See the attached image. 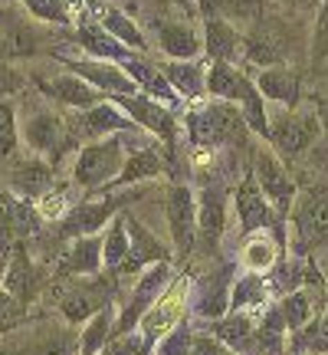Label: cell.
Returning <instances> with one entry per match:
<instances>
[{
  "label": "cell",
  "instance_id": "f6af8a7d",
  "mask_svg": "<svg viewBox=\"0 0 328 355\" xmlns=\"http://www.w3.org/2000/svg\"><path fill=\"white\" fill-rule=\"evenodd\" d=\"M20 89H26V76L24 73H17L13 66L0 63V99H3V96H13V92H20Z\"/></svg>",
  "mask_w": 328,
  "mask_h": 355
},
{
  "label": "cell",
  "instance_id": "d4e9b609",
  "mask_svg": "<svg viewBox=\"0 0 328 355\" xmlns=\"http://www.w3.org/2000/svg\"><path fill=\"white\" fill-rule=\"evenodd\" d=\"M109 306V300H102V293L95 290V286H89V283H79L76 290H69L63 296V303H60V309H63L66 322H89V319L95 316V313H102Z\"/></svg>",
  "mask_w": 328,
  "mask_h": 355
},
{
  "label": "cell",
  "instance_id": "4dcf8cb0",
  "mask_svg": "<svg viewBox=\"0 0 328 355\" xmlns=\"http://www.w3.org/2000/svg\"><path fill=\"white\" fill-rule=\"evenodd\" d=\"M279 316L286 322V332H302L305 326H312L316 319V300H312V290H292L282 303H279Z\"/></svg>",
  "mask_w": 328,
  "mask_h": 355
},
{
  "label": "cell",
  "instance_id": "2e32d148",
  "mask_svg": "<svg viewBox=\"0 0 328 355\" xmlns=\"http://www.w3.org/2000/svg\"><path fill=\"white\" fill-rule=\"evenodd\" d=\"M256 89H259V96H266L269 102H276V105H295L299 102V76L292 73L289 66H266L256 73Z\"/></svg>",
  "mask_w": 328,
  "mask_h": 355
},
{
  "label": "cell",
  "instance_id": "836d02e7",
  "mask_svg": "<svg viewBox=\"0 0 328 355\" xmlns=\"http://www.w3.org/2000/svg\"><path fill=\"white\" fill-rule=\"evenodd\" d=\"M37 270H33V263L26 260L24 254L13 257V263L7 266V273H3V283H7V293L10 296H17L20 303H26V300H33V293L39 290L37 283Z\"/></svg>",
  "mask_w": 328,
  "mask_h": 355
},
{
  "label": "cell",
  "instance_id": "60d3db41",
  "mask_svg": "<svg viewBox=\"0 0 328 355\" xmlns=\"http://www.w3.org/2000/svg\"><path fill=\"white\" fill-rule=\"evenodd\" d=\"M76 204H69V188H46L39 194V214L43 217H66Z\"/></svg>",
  "mask_w": 328,
  "mask_h": 355
},
{
  "label": "cell",
  "instance_id": "603a6c76",
  "mask_svg": "<svg viewBox=\"0 0 328 355\" xmlns=\"http://www.w3.org/2000/svg\"><path fill=\"white\" fill-rule=\"evenodd\" d=\"M269 300V286H266L263 273H243L240 279H233L230 286V313H256L263 309Z\"/></svg>",
  "mask_w": 328,
  "mask_h": 355
},
{
  "label": "cell",
  "instance_id": "816d5d0a",
  "mask_svg": "<svg viewBox=\"0 0 328 355\" xmlns=\"http://www.w3.org/2000/svg\"><path fill=\"white\" fill-rule=\"evenodd\" d=\"M3 273H7V257L0 254V283H3Z\"/></svg>",
  "mask_w": 328,
  "mask_h": 355
},
{
  "label": "cell",
  "instance_id": "83f0119b",
  "mask_svg": "<svg viewBox=\"0 0 328 355\" xmlns=\"http://www.w3.org/2000/svg\"><path fill=\"white\" fill-rule=\"evenodd\" d=\"M233 102H240V115L246 128L250 132H259V135H269V115H266V105H263V96H259V89L256 83L243 76L237 92H233Z\"/></svg>",
  "mask_w": 328,
  "mask_h": 355
},
{
  "label": "cell",
  "instance_id": "7c38bea8",
  "mask_svg": "<svg viewBox=\"0 0 328 355\" xmlns=\"http://www.w3.org/2000/svg\"><path fill=\"white\" fill-rule=\"evenodd\" d=\"M69 69H76L79 79H86L89 86H95L99 92H109V96H135L138 92L135 79L128 76L115 60H82V63L73 60Z\"/></svg>",
  "mask_w": 328,
  "mask_h": 355
},
{
  "label": "cell",
  "instance_id": "ee69618b",
  "mask_svg": "<svg viewBox=\"0 0 328 355\" xmlns=\"http://www.w3.org/2000/svg\"><path fill=\"white\" fill-rule=\"evenodd\" d=\"M17 145V132H13V109L7 102H0V155H10Z\"/></svg>",
  "mask_w": 328,
  "mask_h": 355
},
{
  "label": "cell",
  "instance_id": "277c9868",
  "mask_svg": "<svg viewBox=\"0 0 328 355\" xmlns=\"http://www.w3.org/2000/svg\"><path fill=\"white\" fill-rule=\"evenodd\" d=\"M167 283H171V266H167V260H158V263L148 266L138 277V283H135L131 296L125 300V306H122L118 316H115V336H125V332L138 329L141 316H145L154 306V300L167 290Z\"/></svg>",
  "mask_w": 328,
  "mask_h": 355
},
{
  "label": "cell",
  "instance_id": "484cf974",
  "mask_svg": "<svg viewBox=\"0 0 328 355\" xmlns=\"http://www.w3.org/2000/svg\"><path fill=\"white\" fill-rule=\"evenodd\" d=\"M0 46L7 56H33L39 46V37L37 30L26 24L24 17H10V13H3V20H0Z\"/></svg>",
  "mask_w": 328,
  "mask_h": 355
},
{
  "label": "cell",
  "instance_id": "9a60e30c",
  "mask_svg": "<svg viewBox=\"0 0 328 355\" xmlns=\"http://www.w3.org/2000/svg\"><path fill=\"white\" fill-rule=\"evenodd\" d=\"M43 92L56 99L60 105L66 109H76V112H86L92 105H99L102 102V92L95 86H89L86 79L79 76H69V73H60V76H53L50 83H43Z\"/></svg>",
  "mask_w": 328,
  "mask_h": 355
},
{
  "label": "cell",
  "instance_id": "ab89813d",
  "mask_svg": "<svg viewBox=\"0 0 328 355\" xmlns=\"http://www.w3.org/2000/svg\"><path fill=\"white\" fill-rule=\"evenodd\" d=\"M17 181H20V188L26 194H33V191H46L53 181V171L43 162H26L20 171H17Z\"/></svg>",
  "mask_w": 328,
  "mask_h": 355
},
{
  "label": "cell",
  "instance_id": "7402d4cb",
  "mask_svg": "<svg viewBox=\"0 0 328 355\" xmlns=\"http://www.w3.org/2000/svg\"><path fill=\"white\" fill-rule=\"evenodd\" d=\"M253 332H256L253 313H230V316H220L210 322V336L227 345L230 352H243L253 343Z\"/></svg>",
  "mask_w": 328,
  "mask_h": 355
},
{
  "label": "cell",
  "instance_id": "4316f807",
  "mask_svg": "<svg viewBox=\"0 0 328 355\" xmlns=\"http://www.w3.org/2000/svg\"><path fill=\"white\" fill-rule=\"evenodd\" d=\"M164 79L171 83L177 96H184V99H197L203 89V76H207V69L201 63H194V60H171V63H164Z\"/></svg>",
  "mask_w": 328,
  "mask_h": 355
},
{
  "label": "cell",
  "instance_id": "6da1fadb",
  "mask_svg": "<svg viewBox=\"0 0 328 355\" xmlns=\"http://www.w3.org/2000/svg\"><path fill=\"white\" fill-rule=\"evenodd\" d=\"M125 132L109 135V139L89 141L86 148H79L76 165H73V184L76 188H102L122 175L125 168Z\"/></svg>",
  "mask_w": 328,
  "mask_h": 355
},
{
  "label": "cell",
  "instance_id": "74e56055",
  "mask_svg": "<svg viewBox=\"0 0 328 355\" xmlns=\"http://www.w3.org/2000/svg\"><path fill=\"white\" fill-rule=\"evenodd\" d=\"M190 349H194V329L188 322H181L154 345V355H190Z\"/></svg>",
  "mask_w": 328,
  "mask_h": 355
},
{
  "label": "cell",
  "instance_id": "5b68a950",
  "mask_svg": "<svg viewBox=\"0 0 328 355\" xmlns=\"http://www.w3.org/2000/svg\"><path fill=\"white\" fill-rule=\"evenodd\" d=\"M164 217H167V230L171 241L181 254H190L194 237H197V198L188 184H171L167 198H164Z\"/></svg>",
  "mask_w": 328,
  "mask_h": 355
},
{
  "label": "cell",
  "instance_id": "ba28073f",
  "mask_svg": "<svg viewBox=\"0 0 328 355\" xmlns=\"http://www.w3.org/2000/svg\"><path fill=\"white\" fill-rule=\"evenodd\" d=\"M253 178L259 181L266 201L273 204L279 214H289L292 204H295V184H292L289 171L282 168V162H279L269 148H259V152H256V175Z\"/></svg>",
  "mask_w": 328,
  "mask_h": 355
},
{
  "label": "cell",
  "instance_id": "8992f818",
  "mask_svg": "<svg viewBox=\"0 0 328 355\" xmlns=\"http://www.w3.org/2000/svg\"><path fill=\"white\" fill-rule=\"evenodd\" d=\"M295 237L309 247L328 243V188H309L292 204Z\"/></svg>",
  "mask_w": 328,
  "mask_h": 355
},
{
  "label": "cell",
  "instance_id": "52a82bcc",
  "mask_svg": "<svg viewBox=\"0 0 328 355\" xmlns=\"http://www.w3.org/2000/svg\"><path fill=\"white\" fill-rule=\"evenodd\" d=\"M122 207V198L118 194H105V198H92V201H79L69 214L63 217V237H92L99 234Z\"/></svg>",
  "mask_w": 328,
  "mask_h": 355
},
{
  "label": "cell",
  "instance_id": "f546056e",
  "mask_svg": "<svg viewBox=\"0 0 328 355\" xmlns=\"http://www.w3.org/2000/svg\"><path fill=\"white\" fill-rule=\"evenodd\" d=\"M128 230H125V214H115L109 220V230H105V237H102V266L105 270H112L118 273L128 260Z\"/></svg>",
  "mask_w": 328,
  "mask_h": 355
},
{
  "label": "cell",
  "instance_id": "d590c367",
  "mask_svg": "<svg viewBox=\"0 0 328 355\" xmlns=\"http://www.w3.org/2000/svg\"><path fill=\"white\" fill-rule=\"evenodd\" d=\"M243 73H237L233 63H224V60H214L207 66V76H203V89L217 96V99H233V92L240 86Z\"/></svg>",
  "mask_w": 328,
  "mask_h": 355
},
{
  "label": "cell",
  "instance_id": "ffe728a7",
  "mask_svg": "<svg viewBox=\"0 0 328 355\" xmlns=\"http://www.w3.org/2000/svg\"><path fill=\"white\" fill-rule=\"evenodd\" d=\"M63 132H66V125L53 112H33L24 122L26 145H30L33 152H43V155H53L63 145Z\"/></svg>",
  "mask_w": 328,
  "mask_h": 355
},
{
  "label": "cell",
  "instance_id": "681fc988",
  "mask_svg": "<svg viewBox=\"0 0 328 355\" xmlns=\"http://www.w3.org/2000/svg\"><path fill=\"white\" fill-rule=\"evenodd\" d=\"M316 109H318V125L328 128V99H318Z\"/></svg>",
  "mask_w": 328,
  "mask_h": 355
},
{
  "label": "cell",
  "instance_id": "f907efd6",
  "mask_svg": "<svg viewBox=\"0 0 328 355\" xmlns=\"http://www.w3.org/2000/svg\"><path fill=\"white\" fill-rule=\"evenodd\" d=\"M171 3H174V7H181V10H194V0H171Z\"/></svg>",
  "mask_w": 328,
  "mask_h": 355
},
{
  "label": "cell",
  "instance_id": "e0dca14e",
  "mask_svg": "<svg viewBox=\"0 0 328 355\" xmlns=\"http://www.w3.org/2000/svg\"><path fill=\"white\" fill-rule=\"evenodd\" d=\"M131 128V119H128L118 105H92L82 112L76 132H82L86 139H109V135H122Z\"/></svg>",
  "mask_w": 328,
  "mask_h": 355
},
{
  "label": "cell",
  "instance_id": "4fadbf2b",
  "mask_svg": "<svg viewBox=\"0 0 328 355\" xmlns=\"http://www.w3.org/2000/svg\"><path fill=\"white\" fill-rule=\"evenodd\" d=\"M233 204H237V217H240V227L246 234H256L263 230L269 220H273V211H269V201H266L259 181L253 175H246L240 181V188L233 194Z\"/></svg>",
  "mask_w": 328,
  "mask_h": 355
},
{
  "label": "cell",
  "instance_id": "44dd1931",
  "mask_svg": "<svg viewBox=\"0 0 328 355\" xmlns=\"http://www.w3.org/2000/svg\"><path fill=\"white\" fill-rule=\"evenodd\" d=\"M203 50H207L210 60L230 63V60L243 50V40L224 17H207V20H203Z\"/></svg>",
  "mask_w": 328,
  "mask_h": 355
},
{
  "label": "cell",
  "instance_id": "8fae6325",
  "mask_svg": "<svg viewBox=\"0 0 328 355\" xmlns=\"http://www.w3.org/2000/svg\"><path fill=\"white\" fill-rule=\"evenodd\" d=\"M318 135L316 112H289L279 115L276 125L269 128V139L282 155H302Z\"/></svg>",
  "mask_w": 328,
  "mask_h": 355
},
{
  "label": "cell",
  "instance_id": "b9f144b4",
  "mask_svg": "<svg viewBox=\"0 0 328 355\" xmlns=\"http://www.w3.org/2000/svg\"><path fill=\"white\" fill-rule=\"evenodd\" d=\"M312 60L316 63H325L328 60V0L322 3L316 20V33H312Z\"/></svg>",
  "mask_w": 328,
  "mask_h": 355
},
{
  "label": "cell",
  "instance_id": "5bb4252c",
  "mask_svg": "<svg viewBox=\"0 0 328 355\" xmlns=\"http://www.w3.org/2000/svg\"><path fill=\"white\" fill-rule=\"evenodd\" d=\"M125 230H128V247H131V250H128V260L118 273H125L131 266H152V263H158V260H167V247L141 224L138 217L125 214Z\"/></svg>",
  "mask_w": 328,
  "mask_h": 355
},
{
  "label": "cell",
  "instance_id": "f35d334b",
  "mask_svg": "<svg viewBox=\"0 0 328 355\" xmlns=\"http://www.w3.org/2000/svg\"><path fill=\"white\" fill-rule=\"evenodd\" d=\"M24 7L37 20H46V24H69V0H24Z\"/></svg>",
  "mask_w": 328,
  "mask_h": 355
},
{
  "label": "cell",
  "instance_id": "d6986e66",
  "mask_svg": "<svg viewBox=\"0 0 328 355\" xmlns=\"http://www.w3.org/2000/svg\"><path fill=\"white\" fill-rule=\"evenodd\" d=\"M158 43H161V53H167L171 60H197L201 50H203L201 33H197L188 20L161 24V30H158Z\"/></svg>",
  "mask_w": 328,
  "mask_h": 355
},
{
  "label": "cell",
  "instance_id": "c3c4849f",
  "mask_svg": "<svg viewBox=\"0 0 328 355\" xmlns=\"http://www.w3.org/2000/svg\"><path fill=\"white\" fill-rule=\"evenodd\" d=\"M194 7L203 13V20L207 17H224V10H227V0H194Z\"/></svg>",
  "mask_w": 328,
  "mask_h": 355
},
{
  "label": "cell",
  "instance_id": "f1b7e54d",
  "mask_svg": "<svg viewBox=\"0 0 328 355\" xmlns=\"http://www.w3.org/2000/svg\"><path fill=\"white\" fill-rule=\"evenodd\" d=\"M99 20H102V30L112 33L122 46H128V50H135V53L145 50V33L135 26V20H128V13H122L112 3H105L99 10Z\"/></svg>",
  "mask_w": 328,
  "mask_h": 355
},
{
  "label": "cell",
  "instance_id": "d6a6232c",
  "mask_svg": "<svg viewBox=\"0 0 328 355\" xmlns=\"http://www.w3.org/2000/svg\"><path fill=\"white\" fill-rule=\"evenodd\" d=\"M164 171V158L161 152L154 148V145H145L138 152H131L125 158V168H122V175L115 178V181H122V184H135V181H145V178H158Z\"/></svg>",
  "mask_w": 328,
  "mask_h": 355
},
{
  "label": "cell",
  "instance_id": "3957f363",
  "mask_svg": "<svg viewBox=\"0 0 328 355\" xmlns=\"http://www.w3.org/2000/svg\"><path fill=\"white\" fill-rule=\"evenodd\" d=\"M188 279H174V283H167V290L154 300V306L141 316L138 322V329L141 332V339H145V345L148 349H154V345L161 343L167 332L174 329V326H181L184 322V309H188Z\"/></svg>",
  "mask_w": 328,
  "mask_h": 355
},
{
  "label": "cell",
  "instance_id": "30bf717a",
  "mask_svg": "<svg viewBox=\"0 0 328 355\" xmlns=\"http://www.w3.org/2000/svg\"><path fill=\"white\" fill-rule=\"evenodd\" d=\"M230 286H233V270L224 266V270H214L210 277L201 279V286L194 290V300H190V313L203 322H214V319L227 316L230 309Z\"/></svg>",
  "mask_w": 328,
  "mask_h": 355
},
{
  "label": "cell",
  "instance_id": "7bdbcfd3",
  "mask_svg": "<svg viewBox=\"0 0 328 355\" xmlns=\"http://www.w3.org/2000/svg\"><path fill=\"white\" fill-rule=\"evenodd\" d=\"M24 316H26L24 303H20L17 296H10V293H0V329H10V326H17Z\"/></svg>",
  "mask_w": 328,
  "mask_h": 355
},
{
  "label": "cell",
  "instance_id": "7a4b0ae2",
  "mask_svg": "<svg viewBox=\"0 0 328 355\" xmlns=\"http://www.w3.org/2000/svg\"><path fill=\"white\" fill-rule=\"evenodd\" d=\"M190 139L201 148H217V145H243L246 141V122L237 105L230 102H210L188 115Z\"/></svg>",
  "mask_w": 328,
  "mask_h": 355
},
{
  "label": "cell",
  "instance_id": "8d00e7d4",
  "mask_svg": "<svg viewBox=\"0 0 328 355\" xmlns=\"http://www.w3.org/2000/svg\"><path fill=\"white\" fill-rule=\"evenodd\" d=\"M240 263L250 270V273H263V270H269V266L276 263V247H273V241L266 237V234H250V241L243 243L240 250Z\"/></svg>",
  "mask_w": 328,
  "mask_h": 355
},
{
  "label": "cell",
  "instance_id": "e575fe53",
  "mask_svg": "<svg viewBox=\"0 0 328 355\" xmlns=\"http://www.w3.org/2000/svg\"><path fill=\"white\" fill-rule=\"evenodd\" d=\"M79 40H82V46H86L95 60H115V63H122L125 56H131L128 46H122L112 33H105L102 26H82L79 30Z\"/></svg>",
  "mask_w": 328,
  "mask_h": 355
},
{
  "label": "cell",
  "instance_id": "9c48e42d",
  "mask_svg": "<svg viewBox=\"0 0 328 355\" xmlns=\"http://www.w3.org/2000/svg\"><path fill=\"white\" fill-rule=\"evenodd\" d=\"M115 105H118L135 125L145 128V132H152V135H158V139H164V141L174 139V128H177L174 115H171V109H164L161 102L135 92V96H115Z\"/></svg>",
  "mask_w": 328,
  "mask_h": 355
},
{
  "label": "cell",
  "instance_id": "7dc6e473",
  "mask_svg": "<svg viewBox=\"0 0 328 355\" xmlns=\"http://www.w3.org/2000/svg\"><path fill=\"white\" fill-rule=\"evenodd\" d=\"M13 207H17V201H13L10 194H3V191H0V230H10Z\"/></svg>",
  "mask_w": 328,
  "mask_h": 355
},
{
  "label": "cell",
  "instance_id": "bcb514c9",
  "mask_svg": "<svg viewBox=\"0 0 328 355\" xmlns=\"http://www.w3.org/2000/svg\"><path fill=\"white\" fill-rule=\"evenodd\" d=\"M190 355H233L224 343H217L214 336H194V349Z\"/></svg>",
  "mask_w": 328,
  "mask_h": 355
},
{
  "label": "cell",
  "instance_id": "1f68e13d",
  "mask_svg": "<svg viewBox=\"0 0 328 355\" xmlns=\"http://www.w3.org/2000/svg\"><path fill=\"white\" fill-rule=\"evenodd\" d=\"M115 336V309L105 306L102 313L86 322V329L79 336V355H102V349L109 345V339Z\"/></svg>",
  "mask_w": 328,
  "mask_h": 355
},
{
  "label": "cell",
  "instance_id": "cb8c5ba5",
  "mask_svg": "<svg viewBox=\"0 0 328 355\" xmlns=\"http://www.w3.org/2000/svg\"><path fill=\"white\" fill-rule=\"evenodd\" d=\"M63 270L76 277H95L102 270V237H76V243L63 254Z\"/></svg>",
  "mask_w": 328,
  "mask_h": 355
},
{
  "label": "cell",
  "instance_id": "ac0fdd59",
  "mask_svg": "<svg viewBox=\"0 0 328 355\" xmlns=\"http://www.w3.org/2000/svg\"><path fill=\"white\" fill-rule=\"evenodd\" d=\"M224 227H227V198L224 191L217 188H203L201 198H197V230L203 234L207 243H217L224 237Z\"/></svg>",
  "mask_w": 328,
  "mask_h": 355
}]
</instances>
